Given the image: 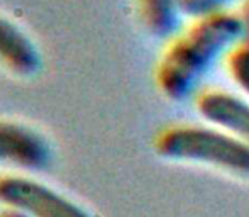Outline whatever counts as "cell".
<instances>
[{"label":"cell","mask_w":249,"mask_h":217,"mask_svg":"<svg viewBox=\"0 0 249 217\" xmlns=\"http://www.w3.org/2000/svg\"><path fill=\"white\" fill-rule=\"evenodd\" d=\"M181 2V12L185 16L202 19L213 14L224 12V7L229 5L234 0H180Z\"/></svg>","instance_id":"obj_9"},{"label":"cell","mask_w":249,"mask_h":217,"mask_svg":"<svg viewBox=\"0 0 249 217\" xmlns=\"http://www.w3.org/2000/svg\"><path fill=\"white\" fill-rule=\"evenodd\" d=\"M0 65L20 78L36 76L43 68V54L34 39L3 14H0Z\"/></svg>","instance_id":"obj_5"},{"label":"cell","mask_w":249,"mask_h":217,"mask_svg":"<svg viewBox=\"0 0 249 217\" xmlns=\"http://www.w3.org/2000/svg\"><path fill=\"white\" fill-rule=\"evenodd\" d=\"M154 151L163 160L203 164L249 180V145L213 126L164 129L154 141Z\"/></svg>","instance_id":"obj_2"},{"label":"cell","mask_w":249,"mask_h":217,"mask_svg":"<svg viewBox=\"0 0 249 217\" xmlns=\"http://www.w3.org/2000/svg\"><path fill=\"white\" fill-rule=\"evenodd\" d=\"M203 121L249 145V100L224 90H209L197 99Z\"/></svg>","instance_id":"obj_6"},{"label":"cell","mask_w":249,"mask_h":217,"mask_svg":"<svg viewBox=\"0 0 249 217\" xmlns=\"http://www.w3.org/2000/svg\"><path fill=\"white\" fill-rule=\"evenodd\" d=\"M54 148L43 131L27 122L0 117V166L19 175H36L51 168Z\"/></svg>","instance_id":"obj_4"},{"label":"cell","mask_w":249,"mask_h":217,"mask_svg":"<svg viewBox=\"0 0 249 217\" xmlns=\"http://www.w3.org/2000/svg\"><path fill=\"white\" fill-rule=\"evenodd\" d=\"M227 70L239 90L249 99V43H239L227 56Z\"/></svg>","instance_id":"obj_8"},{"label":"cell","mask_w":249,"mask_h":217,"mask_svg":"<svg viewBox=\"0 0 249 217\" xmlns=\"http://www.w3.org/2000/svg\"><path fill=\"white\" fill-rule=\"evenodd\" d=\"M243 37L239 16L219 12L197 19L161 56L156 70L160 92L171 102L187 100L220 56L231 53Z\"/></svg>","instance_id":"obj_1"},{"label":"cell","mask_w":249,"mask_h":217,"mask_svg":"<svg viewBox=\"0 0 249 217\" xmlns=\"http://www.w3.org/2000/svg\"><path fill=\"white\" fill-rule=\"evenodd\" d=\"M239 19H241V22H243V31H244L243 43H249V0H246V3H244Z\"/></svg>","instance_id":"obj_10"},{"label":"cell","mask_w":249,"mask_h":217,"mask_svg":"<svg viewBox=\"0 0 249 217\" xmlns=\"http://www.w3.org/2000/svg\"><path fill=\"white\" fill-rule=\"evenodd\" d=\"M0 205L26 217H99L78 200L33 175H0Z\"/></svg>","instance_id":"obj_3"},{"label":"cell","mask_w":249,"mask_h":217,"mask_svg":"<svg viewBox=\"0 0 249 217\" xmlns=\"http://www.w3.org/2000/svg\"><path fill=\"white\" fill-rule=\"evenodd\" d=\"M139 12L148 33L154 37H170L181 20L180 0H139Z\"/></svg>","instance_id":"obj_7"},{"label":"cell","mask_w":249,"mask_h":217,"mask_svg":"<svg viewBox=\"0 0 249 217\" xmlns=\"http://www.w3.org/2000/svg\"><path fill=\"white\" fill-rule=\"evenodd\" d=\"M0 217H26L24 214H20V212H16L12 211V209H3L0 211Z\"/></svg>","instance_id":"obj_11"}]
</instances>
